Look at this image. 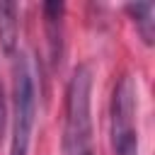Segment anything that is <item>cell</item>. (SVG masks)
<instances>
[{
  "instance_id": "3957f363",
  "label": "cell",
  "mask_w": 155,
  "mask_h": 155,
  "mask_svg": "<svg viewBox=\"0 0 155 155\" xmlns=\"http://www.w3.org/2000/svg\"><path fill=\"white\" fill-rule=\"evenodd\" d=\"M138 92L131 75H121L111 92L109 104V136L114 155H140L138 128H136Z\"/></svg>"
},
{
  "instance_id": "8992f818",
  "label": "cell",
  "mask_w": 155,
  "mask_h": 155,
  "mask_svg": "<svg viewBox=\"0 0 155 155\" xmlns=\"http://www.w3.org/2000/svg\"><path fill=\"white\" fill-rule=\"evenodd\" d=\"M126 10L133 17V24H136L140 39L148 46H153V36H155V19H153V15H155V5L153 2H136V5H126Z\"/></svg>"
},
{
  "instance_id": "277c9868",
  "label": "cell",
  "mask_w": 155,
  "mask_h": 155,
  "mask_svg": "<svg viewBox=\"0 0 155 155\" xmlns=\"http://www.w3.org/2000/svg\"><path fill=\"white\" fill-rule=\"evenodd\" d=\"M44 27H46V41H48V58L56 65L63 53V2H44Z\"/></svg>"
},
{
  "instance_id": "7a4b0ae2",
  "label": "cell",
  "mask_w": 155,
  "mask_h": 155,
  "mask_svg": "<svg viewBox=\"0 0 155 155\" xmlns=\"http://www.w3.org/2000/svg\"><path fill=\"white\" fill-rule=\"evenodd\" d=\"M12 75V136L10 155H27L31 143V131L36 121V82L27 56L17 53Z\"/></svg>"
},
{
  "instance_id": "5b68a950",
  "label": "cell",
  "mask_w": 155,
  "mask_h": 155,
  "mask_svg": "<svg viewBox=\"0 0 155 155\" xmlns=\"http://www.w3.org/2000/svg\"><path fill=\"white\" fill-rule=\"evenodd\" d=\"M17 5L5 2L0 5V46L5 56H17V44H19V19H17Z\"/></svg>"
},
{
  "instance_id": "6da1fadb",
  "label": "cell",
  "mask_w": 155,
  "mask_h": 155,
  "mask_svg": "<svg viewBox=\"0 0 155 155\" xmlns=\"http://www.w3.org/2000/svg\"><path fill=\"white\" fill-rule=\"evenodd\" d=\"M90 97H92V73L87 65H78L65 87L63 155H94Z\"/></svg>"
},
{
  "instance_id": "52a82bcc",
  "label": "cell",
  "mask_w": 155,
  "mask_h": 155,
  "mask_svg": "<svg viewBox=\"0 0 155 155\" xmlns=\"http://www.w3.org/2000/svg\"><path fill=\"white\" fill-rule=\"evenodd\" d=\"M5 121H7V107H5V92H2V82H0V136H2Z\"/></svg>"
}]
</instances>
